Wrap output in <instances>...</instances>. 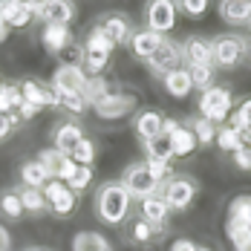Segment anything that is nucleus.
<instances>
[{"mask_svg":"<svg viewBox=\"0 0 251 251\" xmlns=\"http://www.w3.org/2000/svg\"><path fill=\"white\" fill-rule=\"evenodd\" d=\"M130 208H133V197L127 194V188L119 179H110V182L99 185V191H96V217L104 226H122L130 217Z\"/></svg>","mask_w":251,"mask_h":251,"instance_id":"1","label":"nucleus"},{"mask_svg":"<svg viewBox=\"0 0 251 251\" xmlns=\"http://www.w3.org/2000/svg\"><path fill=\"white\" fill-rule=\"evenodd\" d=\"M211 50H214V67L234 70V67L249 61L251 38L237 35V32H220V35L211 38Z\"/></svg>","mask_w":251,"mask_h":251,"instance_id":"2","label":"nucleus"},{"mask_svg":"<svg viewBox=\"0 0 251 251\" xmlns=\"http://www.w3.org/2000/svg\"><path fill=\"white\" fill-rule=\"evenodd\" d=\"M119 182L127 188V194H130L133 200H148L153 194H162V185H165V182L151 171L148 162H133V165H127Z\"/></svg>","mask_w":251,"mask_h":251,"instance_id":"3","label":"nucleus"},{"mask_svg":"<svg viewBox=\"0 0 251 251\" xmlns=\"http://www.w3.org/2000/svg\"><path fill=\"white\" fill-rule=\"evenodd\" d=\"M197 107H200L202 119H208V122H214V125H223V122H228V116H231L234 96H231L228 87H217V84H214V87L202 90Z\"/></svg>","mask_w":251,"mask_h":251,"instance_id":"4","label":"nucleus"},{"mask_svg":"<svg viewBox=\"0 0 251 251\" xmlns=\"http://www.w3.org/2000/svg\"><path fill=\"white\" fill-rule=\"evenodd\" d=\"M200 194V182L188 174H174L162 185V197L171 205V211H188Z\"/></svg>","mask_w":251,"mask_h":251,"instance_id":"5","label":"nucleus"},{"mask_svg":"<svg viewBox=\"0 0 251 251\" xmlns=\"http://www.w3.org/2000/svg\"><path fill=\"white\" fill-rule=\"evenodd\" d=\"M113 50H116V47L93 26L90 35H87V44H84V73H87V78L101 75V73L107 70V61H110Z\"/></svg>","mask_w":251,"mask_h":251,"instance_id":"6","label":"nucleus"},{"mask_svg":"<svg viewBox=\"0 0 251 251\" xmlns=\"http://www.w3.org/2000/svg\"><path fill=\"white\" fill-rule=\"evenodd\" d=\"M179 18V6L176 0H148L145 3V29H151L156 35H165L176 26Z\"/></svg>","mask_w":251,"mask_h":251,"instance_id":"7","label":"nucleus"},{"mask_svg":"<svg viewBox=\"0 0 251 251\" xmlns=\"http://www.w3.org/2000/svg\"><path fill=\"white\" fill-rule=\"evenodd\" d=\"M44 197H47V202H50V214H55V217H73L78 208V194L67 185V182H61V179H50L44 188Z\"/></svg>","mask_w":251,"mask_h":251,"instance_id":"8","label":"nucleus"},{"mask_svg":"<svg viewBox=\"0 0 251 251\" xmlns=\"http://www.w3.org/2000/svg\"><path fill=\"white\" fill-rule=\"evenodd\" d=\"M96 29H99L113 47H122V44L130 41V35H133V21H130V15H125V12H107V15L99 18Z\"/></svg>","mask_w":251,"mask_h":251,"instance_id":"9","label":"nucleus"},{"mask_svg":"<svg viewBox=\"0 0 251 251\" xmlns=\"http://www.w3.org/2000/svg\"><path fill=\"white\" fill-rule=\"evenodd\" d=\"M176 67H182V47L171 41V38H165L162 41V47L151 55V61H148V70H151L156 78H165L171 70Z\"/></svg>","mask_w":251,"mask_h":251,"instance_id":"10","label":"nucleus"},{"mask_svg":"<svg viewBox=\"0 0 251 251\" xmlns=\"http://www.w3.org/2000/svg\"><path fill=\"white\" fill-rule=\"evenodd\" d=\"M21 96H24V101L35 104L38 110H41V107H61V96H58V90L52 87L50 81L24 78V81H21Z\"/></svg>","mask_w":251,"mask_h":251,"instance_id":"11","label":"nucleus"},{"mask_svg":"<svg viewBox=\"0 0 251 251\" xmlns=\"http://www.w3.org/2000/svg\"><path fill=\"white\" fill-rule=\"evenodd\" d=\"M93 110H96V116L104 119V122H119V119H125V116H130V113L136 110V96H130V93H116V90H113V93L101 101V104H96Z\"/></svg>","mask_w":251,"mask_h":251,"instance_id":"12","label":"nucleus"},{"mask_svg":"<svg viewBox=\"0 0 251 251\" xmlns=\"http://www.w3.org/2000/svg\"><path fill=\"white\" fill-rule=\"evenodd\" d=\"M38 162H41V168L47 171L50 179H61V182H67L73 171H75V162L67 156V153L55 151V148H47V151L38 153Z\"/></svg>","mask_w":251,"mask_h":251,"instance_id":"13","label":"nucleus"},{"mask_svg":"<svg viewBox=\"0 0 251 251\" xmlns=\"http://www.w3.org/2000/svg\"><path fill=\"white\" fill-rule=\"evenodd\" d=\"M35 18H41L44 26H70L75 21V3L73 0H44Z\"/></svg>","mask_w":251,"mask_h":251,"instance_id":"14","label":"nucleus"},{"mask_svg":"<svg viewBox=\"0 0 251 251\" xmlns=\"http://www.w3.org/2000/svg\"><path fill=\"white\" fill-rule=\"evenodd\" d=\"M179 47H182V61H185L188 67H197V64H214L211 38H202V35H188Z\"/></svg>","mask_w":251,"mask_h":251,"instance_id":"15","label":"nucleus"},{"mask_svg":"<svg viewBox=\"0 0 251 251\" xmlns=\"http://www.w3.org/2000/svg\"><path fill=\"white\" fill-rule=\"evenodd\" d=\"M162 41H165V35H156L151 29H133V35H130V41H127V50L133 58H139V61H151V55L159 47H162Z\"/></svg>","mask_w":251,"mask_h":251,"instance_id":"16","label":"nucleus"},{"mask_svg":"<svg viewBox=\"0 0 251 251\" xmlns=\"http://www.w3.org/2000/svg\"><path fill=\"white\" fill-rule=\"evenodd\" d=\"M81 139H87V136H84V130H81V125H78L75 119H67V122L55 125V130H52V148L67 153V156L78 148Z\"/></svg>","mask_w":251,"mask_h":251,"instance_id":"17","label":"nucleus"},{"mask_svg":"<svg viewBox=\"0 0 251 251\" xmlns=\"http://www.w3.org/2000/svg\"><path fill=\"white\" fill-rule=\"evenodd\" d=\"M162 127H165V116L159 113V110H139L136 116H133V130H136V136H139V142L145 145V142H151L156 139L159 133H162Z\"/></svg>","mask_w":251,"mask_h":251,"instance_id":"18","label":"nucleus"},{"mask_svg":"<svg viewBox=\"0 0 251 251\" xmlns=\"http://www.w3.org/2000/svg\"><path fill=\"white\" fill-rule=\"evenodd\" d=\"M50 84L58 93H84L87 73H84V67H58Z\"/></svg>","mask_w":251,"mask_h":251,"instance_id":"19","label":"nucleus"},{"mask_svg":"<svg viewBox=\"0 0 251 251\" xmlns=\"http://www.w3.org/2000/svg\"><path fill=\"white\" fill-rule=\"evenodd\" d=\"M139 202H142V205H139V217H142V220H148V223L156 226V228L168 226V220H171V205L165 202L162 194H153V197L139 200Z\"/></svg>","mask_w":251,"mask_h":251,"instance_id":"20","label":"nucleus"},{"mask_svg":"<svg viewBox=\"0 0 251 251\" xmlns=\"http://www.w3.org/2000/svg\"><path fill=\"white\" fill-rule=\"evenodd\" d=\"M217 12L228 26H251V0H220Z\"/></svg>","mask_w":251,"mask_h":251,"instance_id":"21","label":"nucleus"},{"mask_svg":"<svg viewBox=\"0 0 251 251\" xmlns=\"http://www.w3.org/2000/svg\"><path fill=\"white\" fill-rule=\"evenodd\" d=\"M226 226L249 228V231H251V197H249V194H243V197H234V200L228 202Z\"/></svg>","mask_w":251,"mask_h":251,"instance_id":"22","label":"nucleus"},{"mask_svg":"<svg viewBox=\"0 0 251 251\" xmlns=\"http://www.w3.org/2000/svg\"><path fill=\"white\" fill-rule=\"evenodd\" d=\"M41 41H44V50L50 52V55H61V50L67 47V44H73V35H70V26H44V32H41Z\"/></svg>","mask_w":251,"mask_h":251,"instance_id":"23","label":"nucleus"},{"mask_svg":"<svg viewBox=\"0 0 251 251\" xmlns=\"http://www.w3.org/2000/svg\"><path fill=\"white\" fill-rule=\"evenodd\" d=\"M142 148H145V156H148L145 162H165V165H171V159H174V142H171L168 133H159L156 139L145 142Z\"/></svg>","mask_w":251,"mask_h":251,"instance_id":"24","label":"nucleus"},{"mask_svg":"<svg viewBox=\"0 0 251 251\" xmlns=\"http://www.w3.org/2000/svg\"><path fill=\"white\" fill-rule=\"evenodd\" d=\"M162 84H165L168 96H174V99H188V96H191V90H194L191 75H188V70H185V67H176V70H171L168 75L162 78Z\"/></svg>","mask_w":251,"mask_h":251,"instance_id":"25","label":"nucleus"},{"mask_svg":"<svg viewBox=\"0 0 251 251\" xmlns=\"http://www.w3.org/2000/svg\"><path fill=\"white\" fill-rule=\"evenodd\" d=\"M168 228H156V226H151L148 220H133L130 223V228H127V240L133 243V246H151L153 240L159 237V234H165Z\"/></svg>","mask_w":251,"mask_h":251,"instance_id":"26","label":"nucleus"},{"mask_svg":"<svg viewBox=\"0 0 251 251\" xmlns=\"http://www.w3.org/2000/svg\"><path fill=\"white\" fill-rule=\"evenodd\" d=\"M18 197L24 202V211L26 214H50V202L44 197V191L41 188H29V185H21L18 188Z\"/></svg>","mask_w":251,"mask_h":251,"instance_id":"27","label":"nucleus"},{"mask_svg":"<svg viewBox=\"0 0 251 251\" xmlns=\"http://www.w3.org/2000/svg\"><path fill=\"white\" fill-rule=\"evenodd\" d=\"M73 251H113V246L99 231H78L73 237Z\"/></svg>","mask_w":251,"mask_h":251,"instance_id":"28","label":"nucleus"},{"mask_svg":"<svg viewBox=\"0 0 251 251\" xmlns=\"http://www.w3.org/2000/svg\"><path fill=\"white\" fill-rule=\"evenodd\" d=\"M113 93V87H110V81L104 75H93L87 78V84H84V101H87V107H96V104H101V101L107 99Z\"/></svg>","mask_w":251,"mask_h":251,"instance_id":"29","label":"nucleus"},{"mask_svg":"<svg viewBox=\"0 0 251 251\" xmlns=\"http://www.w3.org/2000/svg\"><path fill=\"white\" fill-rule=\"evenodd\" d=\"M185 127L197 136V142H200V148H208V145H214V139H217V125L214 122H208V119H202V116H191Z\"/></svg>","mask_w":251,"mask_h":251,"instance_id":"30","label":"nucleus"},{"mask_svg":"<svg viewBox=\"0 0 251 251\" xmlns=\"http://www.w3.org/2000/svg\"><path fill=\"white\" fill-rule=\"evenodd\" d=\"M168 136H171V142H174V156H191V153L200 148L197 136H194L185 125H176V130L168 133Z\"/></svg>","mask_w":251,"mask_h":251,"instance_id":"31","label":"nucleus"},{"mask_svg":"<svg viewBox=\"0 0 251 251\" xmlns=\"http://www.w3.org/2000/svg\"><path fill=\"white\" fill-rule=\"evenodd\" d=\"M0 214L6 220H21L26 211H24V202L18 197V188H6L0 191Z\"/></svg>","mask_w":251,"mask_h":251,"instance_id":"32","label":"nucleus"},{"mask_svg":"<svg viewBox=\"0 0 251 251\" xmlns=\"http://www.w3.org/2000/svg\"><path fill=\"white\" fill-rule=\"evenodd\" d=\"M50 182V176L47 171L41 168V162L38 159H29L24 168H21V185H29V188H44Z\"/></svg>","mask_w":251,"mask_h":251,"instance_id":"33","label":"nucleus"},{"mask_svg":"<svg viewBox=\"0 0 251 251\" xmlns=\"http://www.w3.org/2000/svg\"><path fill=\"white\" fill-rule=\"evenodd\" d=\"M214 145H217L220 151H226V153L240 151V148H243L240 130H237V127H231V125H223L220 130H217V139H214Z\"/></svg>","mask_w":251,"mask_h":251,"instance_id":"34","label":"nucleus"},{"mask_svg":"<svg viewBox=\"0 0 251 251\" xmlns=\"http://www.w3.org/2000/svg\"><path fill=\"white\" fill-rule=\"evenodd\" d=\"M185 70H188V75H191L194 90H208V87H214V73H217L214 64H197V67H185Z\"/></svg>","mask_w":251,"mask_h":251,"instance_id":"35","label":"nucleus"},{"mask_svg":"<svg viewBox=\"0 0 251 251\" xmlns=\"http://www.w3.org/2000/svg\"><path fill=\"white\" fill-rule=\"evenodd\" d=\"M24 104L21 84H0V113H12Z\"/></svg>","mask_w":251,"mask_h":251,"instance_id":"36","label":"nucleus"},{"mask_svg":"<svg viewBox=\"0 0 251 251\" xmlns=\"http://www.w3.org/2000/svg\"><path fill=\"white\" fill-rule=\"evenodd\" d=\"M70 159H73L75 165H87V168H93V162H96V142H93V139H81L78 148L70 153Z\"/></svg>","mask_w":251,"mask_h":251,"instance_id":"37","label":"nucleus"},{"mask_svg":"<svg viewBox=\"0 0 251 251\" xmlns=\"http://www.w3.org/2000/svg\"><path fill=\"white\" fill-rule=\"evenodd\" d=\"M226 237H228V243L234 246V251H251V231L249 228L226 226Z\"/></svg>","mask_w":251,"mask_h":251,"instance_id":"38","label":"nucleus"},{"mask_svg":"<svg viewBox=\"0 0 251 251\" xmlns=\"http://www.w3.org/2000/svg\"><path fill=\"white\" fill-rule=\"evenodd\" d=\"M58 61H61V67H84V44H67L61 55H58Z\"/></svg>","mask_w":251,"mask_h":251,"instance_id":"39","label":"nucleus"},{"mask_svg":"<svg viewBox=\"0 0 251 251\" xmlns=\"http://www.w3.org/2000/svg\"><path fill=\"white\" fill-rule=\"evenodd\" d=\"M90 182H93V168H87V165H75L73 176L67 179V185H70V188H73L75 194L87 191V188H90Z\"/></svg>","mask_w":251,"mask_h":251,"instance_id":"40","label":"nucleus"},{"mask_svg":"<svg viewBox=\"0 0 251 251\" xmlns=\"http://www.w3.org/2000/svg\"><path fill=\"white\" fill-rule=\"evenodd\" d=\"M32 18H35V12L29 6H24V3H18L12 9V15L6 18V24H9V29H26V26L32 24Z\"/></svg>","mask_w":251,"mask_h":251,"instance_id":"41","label":"nucleus"},{"mask_svg":"<svg viewBox=\"0 0 251 251\" xmlns=\"http://www.w3.org/2000/svg\"><path fill=\"white\" fill-rule=\"evenodd\" d=\"M58 96H61V107L67 113H73V116H81L87 110V101H84L81 93H58Z\"/></svg>","mask_w":251,"mask_h":251,"instance_id":"42","label":"nucleus"},{"mask_svg":"<svg viewBox=\"0 0 251 251\" xmlns=\"http://www.w3.org/2000/svg\"><path fill=\"white\" fill-rule=\"evenodd\" d=\"M176 6H179V12L188 15V18H202V15L208 12L211 0H176Z\"/></svg>","mask_w":251,"mask_h":251,"instance_id":"43","label":"nucleus"},{"mask_svg":"<svg viewBox=\"0 0 251 251\" xmlns=\"http://www.w3.org/2000/svg\"><path fill=\"white\" fill-rule=\"evenodd\" d=\"M231 127L237 130H251V99H246L231 116Z\"/></svg>","mask_w":251,"mask_h":251,"instance_id":"44","label":"nucleus"},{"mask_svg":"<svg viewBox=\"0 0 251 251\" xmlns=\"http://www.w3.org/2000/svg\"><path fill=\"white\" fill-rule=\"evenodd\" d=\"M234 156V165H237V171H251V148H240V151L231 153Z\"/></svg>","mask_w":251,"mask_h":251,"instance_id":"45","label":"nucleus"},{"mask_svg":"<svg viewBox=\"0 0 251 251\" xmlns=\"http://www.w3.org/2000/svg\"><path fill=\"white\" fill-rule=\"evenodd\" d=\"M171 251H200V246L194 240H188V237H179V240L171 243Z\"/></svg>","mask_w":251,"mask_h":251,"instance_id":"46","label":"nucleus"},{"mask_svg":"<svg viewBox=\"0 0 251 251\" xmlns=\"http://www.w3.org/2000/svg\"><path fill=\"white\" fill-rule=\"evenodd\" d=\"M41 110L35 107V104H29V101H24L21 107H18V116H21V122H29V119H35Z\"/></svg>","mask_w":251,"mask_h":251,"instance_id":"47","label":"nucleus"},{"mask_svg":"<svg viewBox=\"0 0 251 251\" xmlns=\"http://www.w3.org/2000/svg\"><path fill=\"white\" fill-rule=\"evenodd\" d=\"M12 130H15V127H12V122H9V116H6V113H0V145L12 136Z\"/></svg>","mask_w":251,"mask_h":251,"instance_id":"48","label":"nucleus"},{"mask_svg":"<svg viewBox=\"0 0 251 251\" xmlns=\"http://www.w3.org/2000/svg\"><path fill=\"white\" fill-rule=\"evenodd\" d=\"M12 249V237H9V231L0 226V251H9Z\"/></svg>","mask_w":251,"mask_h":251,"instance_id":"49","label":"nucleus"},{"mask_svg":"<svg viewBox=\"0 0 251 251\" xmlns=\"http://www.w3.org/2000/svg\"><path fill=\"white\" fill-rule=\"evenodd\" d=\"M6 38H9V24H6V21L0 18V44H3Z\"/></svg>","mask_w":251,"mask_h":251,"instance_id":"50","label":"nucleus"},{"mask_svg":"<svg viewBox=\"0 0 251 251\" xmlns=\"http://www.w3.org/2000/svg\"><path fill=\"white\" fill-rule=\"evenodd\" d=\"M240 139H243L246 148H251V130H240Z\"/></svg>","mask_w":251,"mask_h":251,"instance_id":"51","label":"nucleus"},{"mask_svg":"<svg viewBox=\"0 0 251 251\" xmlns=\"http://www.w3.org/2000/svg\"><path fill=\"white\" fill-rule=\"evenodd\" d=\"M26 251H52V249H44V246H32V249H26Z\"/></svg>","mask_w":251,"mask_h":251,"instance_id":"52","label":"nucleus"},{"mask_svg":"<svg viewBox=\"0 0 251 251\" xmlns=\"http://www.w3.org/2000/svg\"><path fill=\"white\" fill-rule=\"evenodd\" d=\"M246 64H251V50H249V61H246Z\"/></svg>","mask_w":251,"mask_h":251,"instance_id":"53","label":"nucleus"},{"mask_svg":"<svg viewBox=\"0 0 251 251\" xmlns=\"http://www.w3.org/2000/svg\"><path fill=\"white\" fill-rule=\"evenodd\" d=\"M200 251H211V249H205V246H200Z\"/></svg>","mask_w":251,"mask_h":251,"instance_id":"54","label":"nucleus"}]
</instances>
